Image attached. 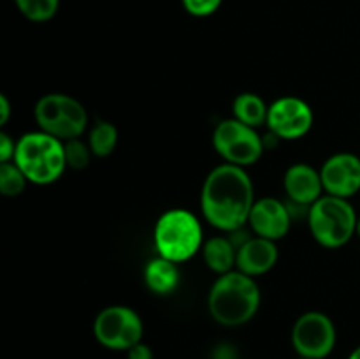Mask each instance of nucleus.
Wrapping results in <instances>:
<instances>
[{"label":"nucleus","instance_id":"nucleus-1","mask_svg":"<svg viewBox=\"0 0 360 359\" xmlns=\"http://www.w3.org/2000/svg\"><path fill=\"white\" fill-rule=\"evenodd\" d=\"M255 189L245 168L224 162L206 176L200 190V211L218 231L232 232L248 224Z\"/></svg>","mask_w":360,"mask_h":359},{"label":"nucleus","instance_id":"nucleus-2","mask_svg":"<svg viewBox=\"0 0 360 359\" xmlns=\"http://www.w3.org/2000/svg\"><path fill=\"white\" fill-rule=\"evenodd\" d=\"M260 308V289L255 278L232 270L213 282L207 294V310L214 322L238 327L250 322Z\"/></svg>","mask_w":360,"mask_h":359},{"label":"nucleus","instance_id":"nucleus-3","mask_svg":"<svg viewBox=\"0 0 360 359\" xmlns=\"http://www.w3.org/2000/svg\"><path fill=\"white\" fill-rule=\"evenodd\" d=\"M14 164L34 185H51L67 168L65 146L58 137L42 130L27 132L16 141Z\"/></svg>","mask_w":360,"mask_h":359},{"label":"nucleus","instance_id":"nucleus-4","mask_svg":"<svg viewBox=\"0 0 360 359\" xmlns=\"http://www.w3.org/2000/svg\"><path fill=\"white\" fill-rule=\"evenodd\" d=\"M153 243L158 256L181 264L202 250V225L192 211L172 208L155 224Z\"/></svg>","mask_w":360,"mask_h":359},{"label":"nucleus","instance_id":"nucleus-5","mask_svg":"<svg viewBox=\"0 0 360 359\" xmlns=\"http://www.w3.org/2000/svg\"><path fill=\"white\" fill-rule=\"evenodd\" d=\"M359 217L350 201L323 194L308 208V225L311 236L326 248L345 246L357 234Z\"/></svg>","mask_w":360,"mask_h":359},{"label":"nucleus","instance_id":"nucleus-6","mask_svg":"<svg viewBox=\"0 0 360 359\" xmlns=\"http://www.w3.org/2000/svg\"><path fill=\"white\" fill-rule=\"evenodd\" d=\"M35 123L39 130L70 141L81 137L88 127L86 108L65 94H46L35 102Z\"/></svg>","mask_w":360,"mask_h":359},{"label":"nucleus","instance_id":"nucleus-7","mask_svg":"<svg viewBox=\"0 0 360 359\" xmlns=\"http://www.w3.org/2000/svg\"><path fill=\"white\" fill-rule=\"evenodd\" d=\"M213 148L227 164L253 165L262 157L266 144L264 137L259 136L257 129L239 122L234 116L229 120H221L213 130Z\"/></svg>","mask_w":360,"mask_h":359},{"label":"nucleus","instance_id":"nucleus-8","mask_svg":"<svg viewBox=\"0 0 360 359\" xmlns=\"http://www.w3.org/2000/svg\"><path fill=\"white\" fill-rule=\"evenodd\" d=\"M144 324L139 313L125 305L105 306L94 320V336L102 347L129 351L143 341Z\"/></svg>","mask_w":360,"mask_h":359},{"label":"nucleus","instance_id":"nucleus-9","mask_svg":"<svg viewBox=\"0 0 360 359\" xmlns=\"http://www.w3.org/2000/svg\"><path fill=\"white\" fill-rule=\"evenodd\" d=\"M292 347L299 358L326 359L336 347V326L322 312H306L292 327Z\"/></svg>","mask_w":360,"mask_h":359},{"label":"nucleus","instance_id":"nucleus-10","mask_svg":"<svg viewBox=\"0 0 360 359\" xmlns=\"http://www.w3.org/2000/svg\"><path fill=\"white\" fill-rule=\"evenodd\" d=\"M313 120L315 116L308 102L295 95H285L269 104L266 125L280 141H295L311 130Z\"/></svg>","mask_w":360,"mask_h":359},{"label":"nucleus","instance_id":"nucleus-11","mask_svg":"<svg viewBox=\"0 0 360 359\" xmlns=\"http://www.w3.org/2000/svg\"><path fill=\"white\" fill-rule=\"evenodd\" d=\"M320 176L323 192L350 199L360 190V158L348 151L330 155L320 168Z\"/></svg>","mask_w":360,"mask_h":359},{"label":"nucleus","instance_id":"nucleus-12","mask_svg":"<svg viewBox=\"0 0 360 359\" xmlns=\"http://www.w3.org/2000/svg\"><path fill=\"white\" fill-rule=\"evenodd\" d=\"M248 224L255 236L278 241L290 231L292 213L283 201L276 197H262L253 204Z\"/></svg>","mask_w":360,"mask_h":359},{"label":"nucleus","instance_id":"nucleus-13","mask_svg":"<svg viewBox=\"0 0 360 359\" xmlns=\"http://www.w3.org/2000/svg\"><path fill=\"white\" fill-rule=\"evenodd\" d=\"M283 189L288 199L297 206L309 208L323 196V183L319 169L297 162L285 171Z\"/></svg>","mask_w":360,"mask_h":359},{"label":"nucleus","instance_id":"nucleus-14","mask_svg":"<svg viewBox=\"0 0 360 359\" xmlns=\"http://www.w3.org/2000/svg\"><path fill=\"white\" fill-rule=\"evenodd\" d=\"M278 263V246L276 241L252 236L248 241L243 243L238 248V259H236V270L248 277H260L267 271L273 270Z\"/></svg>","mask_w":360,"mask_h":359},{"label":"nucleus","instance_id":"nucleus-15","mask_svg":"<svg viewBox=\"0 0 360 359\" xmlns=\"http://www.w3.org/2000/svg\"><path fill=\"white\" fill-rule=\"evenodd\" d=\"M144 284L153 294L169 296L179 287L181 282V271L178 263L165 257L157 256L148 260L144 266Z\"/></svg>","mask_w":360,"mask_h":359},{"label":"nucleus","instance_id":"nucleus-16","mask_svg":"<svg viewBox=\"0 0 360 359\" xmlns=\"http://www.w3.org/2000/svg\"><path fill=\"white\" fill-rule=\"evenodd\" d=\"M202 259L206 266L220 277V275L236 270L238 248L229 236H213L211 239L204 241Z\"/></svg>","mask_w":360,"mask_h":359},{"label":"nucleus","instance_id":"nucleus-17","mask_svg":"<svg viewBox=\"0 0 360 359\" xmlns=\"http://www.w3.org/2000/svg\"><path fill=\"white\" fill-rule=\"evenodd\" d=\"M267 113H269V106L260 95L253 94V92H243L232 102L234 118L253 129H259L267 122Z\"/></svg>","mask_w":360,"mask_h":359},{"label":"nucleus","instance_id":"nucleus-18","mask_svg":"<svg viewBox=\"0 0 360 359\" xmlns=\"http://www.w3.org/2000/svg\"><path fill=\"white\" fill-rule=\"evenodd\" d=\"M116 144H118V129L111 122L98 120L88 136V146H90L94 157H109L116 150Z\"/></svg>","mask_w":360,"mask_h":359},{"label":"nucleus","instance_id":"nucleus-19","mask_svg":"<svg viewBox=\"0 0 360 359\" xmlns=\"http://www.w3.org/2000/svg\"><path fill=\"white\" fill-rule=\"evenodd\" d=\"M30 183L14 162H0V192L6 197H18Z\"/></svg>","mask_w":360,"mask_h":359},{"label":"nucleus","instance_id":"nucleus-20","mask_svg":"<svg viewBox=\"0 0 360 359\" xmlns=\"http://www.w3.org/2000/svg\"><path fill=\"white\" fill-rule=\"evenodd\" d=\"M27 20L34 23H44L56 14L60 7V0H14Z\"/></svg>","mask_w":360,"mask_h":359},{"label":"nucleus","instance_id":"nucleus-21","mask_svg":"<svg viewBox=\"0 0 360 359\" xmlns=\"http://www.w3.org/2000/svg\"><path fill=\"white\" fill-rule=\"evenodd\" d=\"M63 146H65L67 168L76 169V171H81V169L86 168V165L90 164L91 157H94L88 143H83L79 137L70 141H63Z\"/></svg>","mask_w":360,"mask_h":359},{"label":"nucleus","instance_id":"nucleus-22","mask_svg":"<svg viewBox=\"0 0 360 359\" xmlns=\"http://www.w3.org/2000/svg\"><path fill=\"white\" fill-rule=\"evenodd\" d=\"M224 0H181L183 7L188 14L195 18H206L220 9Z\"/></svg>","mask_w":360,"mask_h":359},{"label":"nucleus","instance_id":"nucleus-23","mask_svg":"<svg viewBox=\"0 0 360 359\" xmlns=\"http://www.w3.org/2000/svg\"><path fill=\"white\" fill-rule=\"evenodd\" d=\"M14 151H16V141L2 130L0 132V162H13Z\"/></svg>","mask_w":360,"mask_h":359},{"label":"nucleus","instance_id":"nucleus-24","mask_svg":"<svg viewBox=\"0 0 360 359\" xmlns=\"http://www.w3.org/2000/svg\"><path fill=\"white\" fill-rule=\"evenodd\" d=\"M127 358L129 359H155L153 351H151L150 345H146L144 341L134 345L132 348L127 351Z\"/></svg>","mask_w":360,"mask_h":359},{"label":"nucleus","instance_id":"nucleus-25","mask_svg":"<svg viewBox=\"0 0 360 359\" xmlns=\"http://www.w3.org/2000/svg\"><path fill=\"white\" fill-rule=\"evenodd\" d=\"M213 359H238V352L229 344L218 345L213 351Z\"/></svg>","mask_w":360,"mask_h":359},{"label":"nucleus","instance_id":"nucleus-26","mask_svg":"<svg viewBox=\"0 0 360 359\" xmlns=\"http://www.w3.org/2000/svg\"><path fill=\"white\" fill-rule=\"evenodd\" d=\"M11 116V104L7 95H0V125H6Z\"/></svg>","mask_w":360,"mask_h":359},{"label":"nucleus","instance_id":"nucleus-27","mask_svg":"<svg viewBox=\"0 0 360 359\" xmlns=\"http://www.w3.org/2000/svg\"><path fill=\"white\" fill-rule=\"evenodd\" d=\"M348 359H360V345L357 348H355L354 352H352L350 355H348Z\"/></svg>","mask_w":360,"mask_h":359},{"label":"nucleus","instance_id":"nucleus-28","mask_svg":"<svg viewBox=\"0 0 360 359\" xmlns=\"http://www.w3.org/2000/svg\"><path fill=\"white\" fill-rule=\"evenodd\" d=\"M357 234H359V238H360V217H359V222H357Z\"/></svg>","mask_w":360,"mask_h":359},{"label":"nucleus","instance_id":"nucleus-29","mask_svg":"<svg viewBox=\"0 0 360 359\" xmlns=\"http://www.w3.org/2000/svg\"><path fill=\"white\" fill-rule=\"evenodd\" d=\"M297 359H306V358H297Z\"/></svg>","mask_w":360,"mask_h":359}]
</instances>
